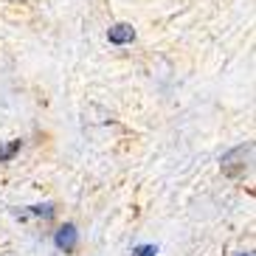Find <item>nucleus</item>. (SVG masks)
Instances as JSON below:
<instances>
[{
  "label": "nucleus",
  "instance_id": "nucleus-1",
  "mask_svg": "<svg viewBox=\"0 0 256 256\" xmlns=\"http://www.w3.org/2000/svg\"><path fill=\"white\" fill-rule=\"evenodd\" d=\"M250 164H254V144H250V141L234 146V150L226 152L222 160H220L222 174H228V178H242V174L250 169Z\"/></svg>",
  "mask_w": 256,
  "mask_h": 256
},
{
  "label": "nucleus",
  "instance_id": "nucleus-2",
  "mask_svg": "<svg viewBox=\"0 0 256 256\" xmlns=\"http://www.w3.org/2000/svg\"><path fill=\"white\" fill-rule=\"evenodd\" d=\"M54 242H56V248L65 250V254H70V250H76V242H79V231H76V226H70V222H65V226L56 231V236H54Z\"/></svg>",
  "mask_w": 256,
  "mask_h": 256
},
{
  "label": "nucleus",
  "instance_id": "nucleus-3",
  "mask_svg": "<svg viewBox=\"0 0 256 256\" xmlns=\"http://www.w3.org/2000/svg\"><path fill=\"white\" fill-rule=\"evenodd\" d=\"M107 40H110L113 46H127V42L136 40V28H132L130 23H116V26H110V31H107Z\"/></svg>",
  "mask_w": 256,
  "mask_h": 256
},
{
  "label": "nucleus",
  "instance_id": "nucleus-4",
  "mask_svg": "<svg viewBox=\"0 0 256 256\" xmlns=\"http://www.w3.org/2000/svg\"><path fill=\"white\" fill-rule=\"evenodd\" d=\"M20 152V138H14V141H8L0 146V164H6V160H12Z\"/></svg>",
  "mask_w": 256,
  "mask_h": 256
},
{
  "label": "nucleus",
  "instance_id": "nucleus-5",
  "mask_svg": "<svg viewBox=\"0 0 256 256\" xmlns=\"http://www.w3.org/2000/svg\"><path fill=\"white\" fill-rule=\"evenodd\" d=\"M155 254H158L155 245H138V248L132 250V256H155Z\"/></svg>",
  "mask_w": 256,
  "mask_h": 256
},
{
  "label": "nucleus",
  "instance_id": "nucleus-6",
  "mask_svg": "<svg viewBox=\"0 0 256 256\" xmlns=\"http://www.w3.org/2000/svg\"><path fill=\"white\" fill-rule=\"evenodd\" d=\"M31 211H34V214H42V217H51V214H54V208H51V206H34V208H31Z\"/></svg>",
  "mask_w": 256,
  "mask_h": 256
},
{
  "label": "nucleus",
  "instance_id": "nucleus-7",
  "mask_svg": "<svg viewBox=\"0 0 256 256\" xmlns=\"http://www.w3.org/2000/svg\"><path fill=\"white\" fill-rule=\"evenodd\" d=\"M236 256H248V254H236Z\"/></svg>",
  "mask_w": 256,
  "mask_h": 256
}]
</instances>
